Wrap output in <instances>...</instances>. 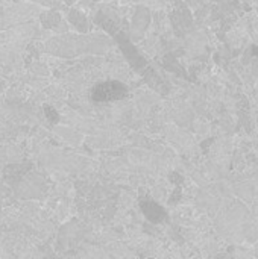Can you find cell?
Listing matches in <instances>:
<instances>
[{"instance_id":"1","label":"cell","mask_w":258,"mask_h":259,"mask_svg":"<svg viewBox=\"0 0 258 259\" xmlns=\"http://www.w3.org/2000/svg\"><path fill=\"white\" fill-rule=\"evenodd\" d=\"M126 94V90L122 83L117 82H109V83H103V85H97L94 88L93 97L94 100H100V102H106V100H119Z\"/></svg>"}]
</instances>
